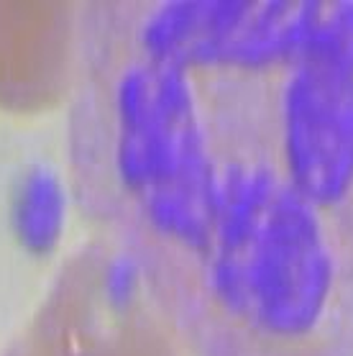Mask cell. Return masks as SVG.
<instances>
[{
  "label": "cell",
  "mask_w": 353,
  "mask_h": 356,
  "mask_svg": "<svg viewBox=\"0 0 353 356\" xmlns=\"http://www.w3.org/2000/svg\"><path fill=\"white\" fill-rule=\"evenodd\" d=\"M281 170L343 226L353 220V3H320L305 44L272 82Z\"/></svg>",
  "instance_id": "obj_1"
},
{
  "label": "cell",
  "mask_w": 353,
  "mask_h": 356,
  "mask_svg": "<svg viewBox=\"0 0 353 356\" xmlns=\"http://www.w3.org/2000/svg\"><path fill=\"white\" fill-rule=\"evenodd\" d=\"M62 213L65 195L54 175L47 170L28 172L13 200V218L24 241L33 249L51 243L62 228Z\"/></svg>",
  "instance_id": "obj_2"
}]
</instances>
